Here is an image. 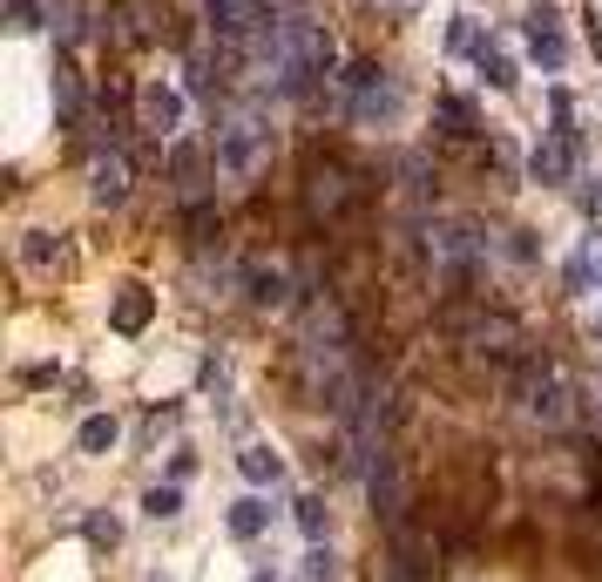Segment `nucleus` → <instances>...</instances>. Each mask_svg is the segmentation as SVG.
I'll return each instance as SVG.
<instances>
[{
    "instance_id": "nucleus-16",
    "label": "nucleus",
    "mask_w": 602,
    "mask_h": 582,
    "mask_svg": "<svg viewBox=\"0 0 602 582\" xmlns=\"http://www.w3.org/2000/svg\"><path fill=\"white\" fill-rule=\"evenodd\" d=\"M177 190H184L190 204H204V156H197L190 142L177 149Z\"/></svg>"
},
{
    "instance_id": "nucleus-19",
    "label": "nucleus",
    "mask_w": 602,
    "mask_h": 582,
    "mask_svg": "<svg viewBox=\"0 0 602 582\" xmlns=\"http://www.w3.org/2000/svg\"><path fill=\"white\" fill-rule=\"evenodd\" d=\"M441 116H447V136H474V109L461 96H441Z\"/></svg>"
},
{
    "instance_id": "nucleus-6",
    "label": "nucleus",
    "mask_w": 602,
    "mask_h": 582,
    "mask_svg": "<svg viewBox=\"0 0 602 582\" xmlns=\"http://www.w3.org/2000/svg\"><path fill=\"white\" fill-rule=\"evenodd\" d=\"M366 487H373V515L386 529H399L406 522V487H399V467H393V447L386 441L366 447Z\"/></svg>"
},
{
    "instance_id": "nucleus-20",
    "label": "nucleus",
    "mask_w": 602,
    "mask_h": 582,
    "mask_svg": "<svg viewBox=\"0 0 602 582\" xmlns=\"http://www.w3.org/2000/svg\"><path fill=\"white\" fill-rule=\"evenodd\" d=\"M142 509H149L156 522H169V515L184 509V487H149V502H142Z\"/></svg>"
},
{
    "instance_id": "nucleus-22",
    "label": "nucleus",
    "mask_w": 602,
    "mask_h": 582,
    "mask_svg": "<svg viewBox=\"0 0 602 582\" xmlns=\"http://www.w3.org/2000/svg\"><path fill=\"white\" fill-rule=\"evenodd\" d=\"M481 68H487L494 89H514V61H507V55H487V48H481Z\"/></svg>"
},
{
    "instance_id": "nucleus-7",
    "label": "nucleus",
    "mask_w": 602,
    "mask_h": 582,
    "mask_svg": "<svg viewBox=\"0 0 602 582\" xmlns=\"http://www.w3.org/2000/svg\"><path fill=\"white\" fill-rule=\"evenodd\" d=\"M278 0H210V34H224V41H244V34H257V28H272L278 14Z\"/></svg>"
},
{
    "instance_id": "nucleus-10",
    "label": "nucleus",
    "mask_w": 602,
    "mask_h": 582,
    "mask_svg": "<svg viewBox=\"0 0 602 582\" xmlns=\"http://www.w3.org/2000/svg\"><path fill=\"white\" fill-rule=\"evenodd\" d=\"M244 298H250L257 312H278V305L292 298V278H285L278 265H244Z\"/></svg>"
},
{
    "instance_id": "nucleus-21",
    "label": "nucleus",
    "mask_w": 602,
    "mask_h": 582,
    "mask_svg": "<svg viewBox=\"0 0 602 582\" xmlns=\"http://www.w3.org/2000/svg\"><path fill=\"white\" fill-rule=\"evenodd\" d=\"M298 529H305L312 542L325 535V502H318V494H305V502H298Z\"/></svg>"
},
{
    "instance_id": "nucleus-5",
    "label": "nucleus",
    "mask_w": 602,
    "mask_h": 582,
    "mask_svg": "<svg viewBox=\"0 0 602 582\" xmlns=\"http://www.w3.org/2000/svg\"><path fill=\"white\" fill-rule=\"evenodd\" d=\"M338 89H346V109H353L359 122H393V116H399V89L386 81L379 61H359L353 75H338Z\"/></svg>"
},
{
    "instance_id": "nucleus-4",
    "label": "nucleus",
    "mask_w": 602,
    "mask_h": 582,
    "mask_svg": "<svg viewBox=\"0 0 602 582\" xmlns=\"http://www.w3.org/2000/svg\"><path fill=\"white\" fill-rule=\"evenodd\" d=\"M514 393H522V413H529V421H542V427H569V421H575V393H569L562 366H555L542 346H529V359L514 366Z\"/></svg>"
},
{
    "instance_id": "nucleus-11",
    "label": "nucleus",
    "mask_w": 602,
    "mask_h": 582,
    "mask_svg": "<svg viewBox=\"0 0 602 582\" xmlns=\"http://www.w3.org/2000/svg\"><path fill=\"white\" fill-rule=\"evenodd\" d=\"M21 258H28V272H68V244H61V230H28Z\"/></svg>"
},
{
    "instance_id": "nucleus-2",
    "label": "nucleus",
    "mask_w": 602,
    "mask_h": 582,
    "mask_svg": "<svg viewBox=\"0 0 602 582\" xmlns=\"http://www.w3.org/2000/svg\"><path fill=\"white\" fill-rule=\"evenodd\" d=\"M426 265H434V285L447 298H467L481 265H487V237L474 217H434L426 224Z\"/></svg>"
},
{
    "instance_id": "nucleus-1",
    "label": "nucleus",
    "mask_w": 602,
    "mask_h": 582,
    "mask_svg": "<svg viewBox=\"0 0 602 582\" xmlns=\"http://www.w3.org/2000/svg\"><path fill=\"white\" fill-rule=\"evenodd\" d=\"M272 156H278V136H272L265 109H250V102L224 109L217 142H210V162H217V177H224V184H257V177L272 170Z\"/></svg>"
},
{
    "instance_id": "nucleus-3",
    "label": "nucleus",
    "mask_w": 602,
    "mask_h": 582,
    "mask_svg": "<svg viewBox=\"0 0 602 582\" xmlns=\"http://www.w3.org/2000/svg\"><path fill=\"white\" fill-rule=\"evenodd\" d=\"M373 197V184L353 170V162H338V156H312L305 162V217L312 224H338L346 210H359Z\"/></svg>"
},
{
    "instance_id": "nucleus-9",
    "label": "nucleus",
    "mask_w": 602,
    "mask_h": 582,
    "mask_svg": "<svg viewBox=\"0 0 602 582\" xmlns=\"http://www.w3.org/2000/svg\"><path fill=\"white\" fill-rule=\"evenodd\" d=\"M142 129H149L156 142L177 136V129H184V96L162 89V81H149V89H142Z\"/></svg>"
},
{
    "instance_id": "nucleus-12",
    "label": "nucleus",
    "mask_w": 602,
    "mask_h": 582,
    "mask_svg": "<svg viewBox=\"0 0 602 582\" xmlns=\"http://www.w3.org/2000/svg\"><path fill=\"white\" fill-rule=\"evenodd\" d=\"M529 170H535V184H569V170H575V142H562V136L542 142Z\"/></svg>"
},
{
    "instance_id": "nucleus-24",
    "label": "nucleus",
    "mask_w": 602,
    "mask_h": 582,
    "mask_svg": "<svg viewBox=\"0 0 602 582\" xmlns=\"http://www.w3.org/2000/svg\"><path fill=\"white\" fill-rule=\"evenodd\" d=\"M582 265H589V278H602V230H589V244H582Z\"/></svg>"
},
{
    "instance_id": "nucleus-15",
    "label": "nucleus",
    "mask_w": 602,
    "mask_h": 582,
    "mask_svg": "<svg viewBox=\"0 0 602 582\" xmlns=\"http://www.w3.org/2000/svg\"><path fill=\"white\" fill-rule=\"evenodd\" d=\"M75 447H81V454H109V447H116V421H109V413H89L81 434H75Z\"/></svg>"
},
{
    "instance_id": "nucleus-18",
    "label": "nucleus",
    "mask_w": 602,
    "mask_h": 582,
    "mask_svg": "<svg viewBox=\"0 0 602 582\" xmlns=\"http://www.w3.org/2000/svg\"><path fill=\"white\" fill-rule=\"evenodd\" d=\"M237 467H244L250 481H278V454H272V447H244Z\"/></svg>"
},
{
    "instance_id": "nucleus-13",
    "label": "nucleus",
    "mask_w": 602,
    "mask_h": 582,
    "mask_svg": "<svg viewBox=\"0 0 602 582\" xmlns=\"http://www.w3.org/2000/svg\"><path fill=\"white\" fill-rule=\"evenodd\" d=\"M149 312H156V305H149V292H142V285H122V298H116V312H109V318H116V332H129V339H136V332L149 325Z\"/></svg>"
},
{
    "instance_id": "nucleus-8",
    "label": "nucleus",
    "mask_w": 602,
    "mask_h": 582,
    "mask_svg": "<svg viewBox=\"0 0 602 582\" xmlns=\"http://www.w3.org/2000/svg\"><path fill=\"white\" fill-rule=\"evenodd\" d=\"M89 197L96 204H122L129 197V156L122 149H96L89 156Z\"/></svg>"
},
{
    "instance_id": "nucleus-17",
    "label": "nucleus",
    "mask_w": 602,
    "mask_h": 582,
    "mask_svg": "<svg viewBox=\"0 0 602 582\" xmlns=\"http://www.w3.org/2000/svg\"><path fill=\"white\" fill-rule=\"evenodd\" d=\"M265 522H272L265 502H237V509H230V535H237V542H257V535H265Z\"/></svg>"
},
{
    "instance_id": "nucleus-23",
    "label": "nucleus",
    "mask_w": 602,
    "mask_h": 582,
    "mask_svg": "<svg viewBox=\"0 0 602 582\" xmlns=\"http://www.w3.org/2000/svg\"><path fill=\"white\" fill-rule=\"evenodd\" d=\"M305 582H332V549H305Z\"/></svg>"
},
{
    "instance_id": "nucleus-14",
    "label": "nucleus",
    "mask_w": 602,
    "mask_h": 582,
    "mask_svg": "<svg viewBox=\"0 0 602 582\" xmlns=\"http://www.w3.org/2000/svg\"><path fill=\"white\" fill-rule=\"evenodd\" d=\"M184 230H190V244H217L224 237V210L217 204H184Z\"/></svg>"
}]
</instances>
